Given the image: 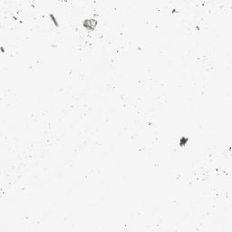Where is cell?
Here are the masks:
<instances>
[{
    "label": "cell",
    "instance_id": "cell-1",
    "mask_svg": "<svg viewBox=\"0 0 232 232\" xmlns=\"http://www.w3.org/2000/svg\"><path fill=\"white\" fill-rule=\"evenodd\" d=\"M96 25H97V21L95 19H91V18L90 19H86L83 22V26L85 28L89 29V30H93L95 28Z\"/></svg>",
    "mask_w": 232,
    "mask_h": 232
}]
</instances>
